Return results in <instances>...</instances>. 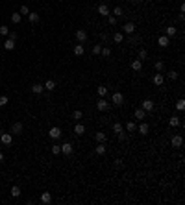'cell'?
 Segmentation results:
<instances>
[{
  "mask_svg": "<svg viewBox=\"0 0 185 205\" xmlns=\"http://www.w3.org/2000/svg\"><path fill=\"white\" fill-rule=\"evenodd\" d=\"M109 107H111V104H108L106 98H98V102H96V109L98 111H109Z\"/></svg>",
  "mask_w": 185,
  "mask_h": 205,
  "instance_id": "cell-1",
  "label": "cell"
},
{
  "mask_svg": "<svg viewBox=\"0 0 185 205\" xmlns=\"http://www.w3.org/2000/svg\"><path fill=\"white\" fill-rule=\"evenodd\" d=\"M61 129L57 128V126H54V128H50V131H48V137L50 139H54V140H57V139H61Z\"/></svg>",
  "mask_w": 185,
  "mask_h": 205,
  "instance_id": "cell-2",
  "label": "cell"
},
{
  "mask_svg": "<svg viewBox=\"0 0 185 205\" xmlns=\"http://www.w3.org/2000/svg\"><path fill=\"white\" fill-rule=\"evenodd\" d=\"M22 131H24L22 122H15V124L11 126V135H22Z\"/></svg>",
  "mask_w": 185,
  "mask_h": 205,
  "instance_id": "cell-3",
  "label": "cell"
},
{
  "mask_svg": "<svg viewBox=\"0 0 185 205\" xmlns=\"http://www.w3.org/2000/svg\"><path fill=\"white\" fill-rule=\"evenodd\" d=\"M170 144H172V148H182L183 146V137L182 135H174L170 139Z\"/></svg>",
  "mask_w": 185,
  "mask_h": 205,
  "instance_id": "cell-4",
  "label": "cell"
},
{
  "mask_svg": "<svg viewBox=\"0 0 185 205\" xmlns=\"http://www.w3.org/2000/svg\"><path fill=\"white\" fill-rule=\"evenodd\" d=\"M111 102H113L115 105H122V104H124V96H122V93H113Z\"/></svg>",
  "mask_w": 185,
  "mask_h": 205,
  "instance_id": "cell-5",
  "label": "cell"
},
{
  "mask_svg": "<svg viewBox=\"0 0 185 205\" xmlns=\"http://www.w3.org/2000/svg\"><path fill=\"white\" fill-rule=\"evenodd\" d=\"M72 152H74V148H72V144H70V142L61 144V153H63V155H70Z\"/></svg>",
  "mask_w": 185,
  "mask_h": 205,
  "instance_id": "cell-6",
  "label": "cell"
},
{
  "mask_svg": "<svg viewBox=\"0 0 185 205\" xmlns=\"http://www.w3.org/2000/svg\"><path fill=\"white\" fill-rule=\"evenodd\" d=\"M141 107H143L146 113H150V111H154V107H156V105H154V102H152V100H144L143 104H141Z\"/></svg>",
  "mask_w": 185,
  "mask_h": 205,
  "instance_id": "cell-7",
  "label": "cell"
},
{
  "mask_svg": "<svg viewBox=\"0 0 185 205\" xmlns=\"http://www.w3.org/2000/svg\"><path fill=\"white\" fill-rule=\"evenodd\" d=\"M76 41L78 43H85L87 41V31L85 30H78L76 31Z\"/></svg>",
  "mask_w": 185,
  "mask_h": 205,
  "instance_id": "cell-8",
  "label": "cell"
},
{
  "mask_svg": "<svg viewBox=\"0 0 185 205\" xmlns=\"http://www.w3.org/2000/svg\"><path fill=\"white\" fill-rule=\"evenodd\" d=\"M0 140H2V144H11V140H13V137H11V133H0Z\"/></svg>",
  "mask_w": 185,
  "mask_h": 205,
  "instance_id": "cell-9",
  "label": "cell"
},
{
  "mask_svg": "<svg viewBox=\"0 0 185 205\" xmlns=\"http://www.w3.org/2000/svg\"><path fill=\"white\" fill-rule=\"evenodd\" d=\"M152 81H154V85H157V87H161V85L165 83V76H163L161 72H157L156 76H154V80H152Z\"/></svg>",
  "mask_w": 185,
  "mask_h": 205,
  "instance_id": "cell-10",
  "label": "cell"
},
{
  "mask_svg": "<svg viewBox=\"0 0 185 205\" xmlns=\"http://www.w3.org/2000/svg\"><path fill=\"white\" fill-rule=\"evenodd\" d=\"M122 30H124V33L132 35L133 31H135V24H133V22H126V24L122 26Z\"/></svg>",
  "mask_w": 185,
  "mask_h": 205,
  "instance_id": "cell-11",
  "label": "cell"
},
{
  "mask_svg": "<svg viewBox=\"0 0 185 205\" xmlns=\"http://www.w3.org/2000/svg\"><path fill=\"white\" fill-rule=\"evenodd\" d=\"M98 15H100V17H108L109 15V7L106 6V4H100V6H98Z\"/></svg>",
  "mask_w": 185,
  "mask_h": 205,
  "instance_id": "cell-12",
  "label": "cell"
},
{
  "mask_svg": "<svg viewBox=\"0 0 185 205\" xmlns=\"http://www.w3.org/2000/svg\"><path fill=\"white\" fill-rule=\"evenodd\" d=\"M135 118H137V120H144V118H146V111H144L143 107L135 109Z\"/></svg>",
  "mask_w": 185,
  "mask_h": 205,
  "instance_id": "cell-13",
  "label": "cell"
},
{
  "mask_svg": "<svg viewBox=\"0 0 185 205\" xmlns=\"http://www.w3.org/2000/svg\"><path fill=\"white\" fill-rule=\"evenodd\" d=\"M43 91H45V85H41V83L31 85V93H33V94H41Z\"/></svg>",
  "mask_w": 185,
  "mask_h": 205,
  "instance_id": "cell-14",
  "label": "cell"
},
{
  "mask_svg": "<svg viewBox=\"0 0 185 205\" xmlns=\"http://www.w3.org/2000/svg\"><path fill=\"white\" fill-rule=\"evenodd\" d=\"M52 202V194L50 192H43L41 194V203H50Z\"/></svg>",
  "mask_w": 185,
  "mask_h": 205,
  "instance_id": "cell-15",
  "label": "cell"
},
{
  "mask_svg": "<svg viewBox=\"0 0 185 205\" xmlns=\"http://www.w3.org/2000/svg\"><path fill=\"white\" fill-rule=\"evenodd\" d=\"M94 153H96V155H104V153H106V146H104V142H98V146L94 148Z\"/></svg>",
  "mask_w": 185,
  "mask_h": 205,
  "instance_id": "cell-16",
  "label": "cell"
},
{
  "mask_svg": "<svg viewBox=\"0 0 185 205\" xmlns=\"http://www.w3.org/2000/svg\"><path fill=\"white\" fill-rule=\"evenodd\" d=\"M132 69L135 70V72H139V70L143 69V61H141V59H135V61L132 63Z\"/></svg>",
  "mask_w": 185,
  "mask_h": 205,
  "instance_id": "cell-17",
  "label": "cell"
},
{
  "mask_svg": "<svg viewBox=\"0 0 185 205\" xmlns=\"http://www.w3.org/2000/svg\"><path fill=\"white\" fill-rule=\"evenodd\" d=\"M74 133H76V135H83L85 133V126L83 124H76L74 126Z\"/></svg>",
  "mask_w": 185,
  "mask_h": 205,
  "instance_id": "cell-18",
  "label": "cell"
},
{
  "mask_svg": "<svg viewBox=\"0 0 185 205\" xmlns=\"http://www.w3.org/2000/svg\"><path fill=\"white\" fill-rule=\"evenodd\" d=\"M137 131H139V133H143V135H146V133H148V124H146V122L139 124V126H137Z\"/></svg>",
  "mask_w": 185,
  "mask_h": 205,
  "instance_id": "cell-19",
  "label": "cell"
},
{
  "mask_svg": "<svg viewBox=\"0 0 185 205\" xmlns=\"http://www.w3.org/2000/svg\"><path fill=\"white\" fill-rule=\"evenodd\" d=\"M21 21H22V15L21 13H13V15H11V22H13V24H21Z\"/></svg>",
  "mask_w": 185,
  "mask_h": 205,
  "instance_id": "cell-20",
  "label": "cell"
},
{
  "mask_svg": "<svg viewBox=\"0 0 185 205\" xmlns=\"http://www.w3.org/2000/svg\"><path fill=\"white\" fill-rule=\"evenodd\" d=\"M159 46H161V48H167V46H168V37H167V35H161V37H159Z\"/></svg>",
  "mask_w": 185,
  "mask_h": 205,
  "instance_id": "cell-21",
  "label": "cell"
},
{
  "mask_svg": "<svg viewBox=\"0 0 185 205\" xmlns=\"http://www.w3.org/2000/svg\"><path fill=\"white\" fill-rule=\"evenodd\" d=\"M96 93H98V98H104L106 94H108V87H104V85H100V87L96 89Z\"/></svg>",
  "mask_w": 185,
  "mask_h": 205,
  "instance_id": "cell-22",
  "label": "cell"
},
{
  "mask_svg": "<svg viewBox=\"0 0 185 205\" xmlns=\"http://www.w3.org/2000/svg\"><path fill=\"white\" fill-rule=\"evenodd\" d=\"M11 196H13V198H19V196H21V187L13 185V187H11Z\"/></svg>",
  "mask_w": 185,
  "mask_h": 205,
  "instance_id": "cell-23",
  "label": "cell"
},
{
  "mask_svg": "<svg viewBox=\"0 0 185 205\" xmlns=\"http://www.w3.org/2000/svg\"><path fill=\"white\" fill-rule=\"evenodd\" d=\"M83 52H85L83 45H76L74 46V54H76V56H83Z\"/></svg>",
  "mask_w": 185,
  "mask_h": 205,
  "instance_id": "cell-24",
  "label": "cell"
},
{
  "mask_svg": "<svg viewBox=\"0 0 185 205\" xmlns=\"http://www.w3.org/2000/svg\"><path fill=\"white\" fill-rule=\"evenodd\" d=\"M94 139H96V142H106V133H102V131L94 133Z\"/></svg>",
  "mask_w": 185,
  "mask_h": 205,
  "instance_id": "cell-25",
  "label": "cell"
},
{
  "mask_svg": "<svg viewBox=\"0 0 185 205\" xmlns=\"http://www.w3.org/2000/svg\"><path fill=\"white\" fill-rule=\"evenodd\" d=\"M4 48H6V50H13L15 48V41H13V39H7V41L4 43Z\"/></svg>",
  "mask_w": 185,
  "mask_h": 205,
  "instance_id": "cell-26",
  "label": "cell"
},
{
  "mask_svg": "<svg viewBox=\"0 0 185 205\" xmlns=\"http://www.w3.org/2000/svg\"><path fill=\"white\" fill-rule=\"evenodd\" d=\"M113 41H115V43H122L124 41V35L120 33V31H115V33H113Z\"/></svg>",
  "mask_w": 185,
  "mask_h": 205,
  "instance_id": "cell-27",
  "label": "cell"
},
{
  "mask_svg": "<svg viewBox=\"0 0 185 205\" xmlns=\"http://www.w3.org/2000/svg\"><path fill=\"white\" fill-rule=\"evenodd\" d=\"M126 129H128V133L137 131V124H135V122H128V124H126Z\"/></svg>",
  "mask_w": 185,
  "mask_h": 205,
  "instance_id": "cell-28",
  "label": "cell"
},
{
  "mask_svg": "<svg viewBox=\"0 0 185 205\" xmlns=\"http://www.w3.org/2000/svg\"><path fill=\"white\" fill-rule=\"evenodd\" d=\"M165 33H167V37H174L176 35V28L174 26H168V28H165Z\"/></svg>",
  "mask_w": 185,
  "mask_h": 205,
  "instance_id": "cell-29",
  "label": "cell"
},
{
  "mask_svg": "<svg viewBox=\"0 0 185 205\" xmlns=\"http://www.w3.org/2000/svg\"><path fill=\"white\" fill-rule=\"evenodd\" d=\"M45 89H46V91H54V89H56V81H54V80H48V81L45 83Z\"/></svg>",
  "mask_w": 185,
  "mask_h": 205,
  "instance_id": "cell-30",
  "label": "cell"
},
{
  "mask_svg": "<svg viewBox=\"0 0 185 205\" xmlns=\"http://www.w3.org/2000/svg\"><path fill=\"white\" fill-rule=\"evenodd\" d=\"M178 76H180V74L176 72V70H170V72H167V78H168V80H172V81L178 80Z\"/></svg>",
  "mask_w": 185,
  "mask_h": 205,
  "instance_id": "cell-31",
  "label": "cell"
},
{
  "mask_svg": "<svg viewBox=\"0 0 185 205\" xmlns=\"http://www.w3.org/2000/svg\"><path fill=\"white\" fill-rule=\"evenodd\" d=\"M28 19H30V22H39V13H28Z\"/></svg>",
  "mask_w": 185,
  "mask_h": 205,
  "instance_id": "cell-32",
  "label": "cell"
},
{
  "mask_svg": "<svg viewBox=\"0 0 185 205\" xmlns=\"http://www.w3.org/2000/svg\"><path fill=\"white\" fill-rule=\"evenodd\" d=\"M156 70H157V72H163V70H165V63L163 61H156Z\"/></svg>",
  "mask_w": 185,
  "mask_h": 205,
  "instance_id": "cell-33",
  "label": "cell"
},
{
  "mask_svg": "<svg viewBox=\"0 0 185 205\" xmlns=\"http://www.w3.org/2000/svg\"><path fill=\"white\" fill-rule=\"evenodd\" d=\"M72 118H74L76 122H80L81 118H83V113H81V111H74V113H72Z\"/></svg>",
  "mask_w": 185,
  "mask_h": 205,
  "instance_id": "cell-34",
  "label": "cell"
},
{
  "mask_svg": "<svg viewBox=\"0 0 185 205\" xmlns=\"http://www.w3.org/2000/svg\"><path fill=\"white\" fill-rule=\"evenodd\" d=\"M100 54H102L104 57H109V56H111V48H109V46H106V48L100 50Z\"/></svg>",
  "mask_w": 185,
  "mask_h": 205,
  "instance_id": "cell-35",
  "label": "cell"
},
{
  "mask_svg": "<svg viewBox=\"0 0 185 205\" xmlns=\"http://www.w3.org/2000/svg\"><path fill=\"white\" fill-rule=\"evenodd\" d=\"M168 124H170L172 128H176V126H180V118L178 116H172L170 120H168Z\"/></svg>",
  "mask_w": 185,
  "mask_h": 205,
  "instance_id": "cell-36",
  "label": "cell"
},
{
  "mask_svg": "<svg viewBox=\"0 0 185 205\" xmlns=\"http://www.w3.org/2000/svg\"><path fill=\"white\" fill-rule=\"evenodd\" d=\"M176 107H178V111H183V109H185V100H183V98H180V100H178Z\"/></svg>",
  "mask_w": 185,
  "mask_h": 205,
  "instance_id": "cell-37",
  "label": "cell"
},
{
  "mask_svg": "<svg viewBox=\"0 0 185 205\" xmlns=\"http://www.w3.org/2000/svg\"><path fill=\"white\" fill-rule=\"evenodd\" d=\"M113 131L120 133V131H122V124H120V122H115V124H113Z\"/></svg>",
  "mask_w": 185,
  "mask_h": 205,
  "instance_id": "cell-38",
  "label": "cell"
},
{
  "mask_svg": "<svg viewBox=\"0 0 185 205\" xmlns=\"http://www.w3.org/2000/svg\"><path fill=\"white\" fill-rule=\"evenodd\" d=\"M52 153H54V155H59V153H61V146H59V144H54V146H52Z\"/></svg>",
  "mask_w": 185,
  "mask_h": 205,
  "instance_id": "cell-39",
  "label": "cell"
},
{
  "mask_svg": "<svg viewBox=\"0 0 185 205\" xmlns=\"http://www.w3.org/2000/svg\"><path fill=\"white\" fill-rule=\"evenodd\" d=\"M108 22H109L111 26H115V24H117V17H115V15H108Z\"/></svg>",
  "mask_w": 185,
  "mask_h": 205,
  "instance_id": "cell-40",
  "label": "cell"
},
{
  "mask_svg": "<svg viewBox=\"0 0 185 205\" xmlns=\"http://www.w3.org/2000/svg\"><path fill=\"white\" fill-rule=\"evenodd\" d=\"M100 50H102V45H94V46H93V54H94V56H98V54H100Z\"/></svg>",
  "mask_w": 185,
  "mask_h": 205,
  "instance_id": "cell-41",
  "label": "cell"
},
{
  "mask_svg": "<svg viewBox=\"0 0 185 205\" xmlns=\"http://www.w3.org/2000/svg\"><path fill=\"white\" fill-rule=\"evenodd\" d=\"M146 56H148V52H146V50H139V59H141V61H143V59H146Z\"/></svg>",
  "mask_w": 185,
  "mask_h": 205,
  "instance_id": "cell-42",
  "label": "cell"
},
{
  "mask_svg": "<svg viewBox=\"0 0 185 205\" xmlns=\"http://www.w3.org/2000/svg\"><path fill=\"white\" fill-rule=\"evenodd\" d=\"M113 15H115V17H120V15H122V7H119V6H117L115 9H113Z\"/></svg>",
  "mask_w": 185,
  "mask_h": 205,
  "instance_id": "cell-43",
  "label": "cell"
},
{
  "mask_svg": "<svg viewBox=\"0 0 185 205\" xmlns=\"http://www.w3.org/2000/svg\"><path fill=\"white\" fill-rule=\"evenodd\" d=\"M113 166H115V168H122V161H120V159H115V161H113Z\"/></svg>",
  "mask_w": 185,
  "mask_h": 205,
  "instance_id": "cell-44",
  "label": "cell"
},
{
  "mask_svg": "<svg viewBox=\"0 0 185 205\" xmlns=\"http://www.w3.org/2000/svg\"><path fill=\"white\" fill-rule=\"evenodd\" d=\"M19 13H21V15H28V13H30L28 6H22V7H21V11H19Z\"/></svg>",
  "mask_w": 185,
  "mask_h": 205,
  "instance_id": "cell-45",
  "label": "cell"
},
{
  "mask_svg": "<svg viewBox=\"0 0 185 205\" xmlns=\"http://www.w3.org/2000/svg\"><path fill=\"white\" fill-rule=\"evenodd\" d=\"M0 33H2V35H7V33H9V28H7V26H0Z\"/></svg>",
  "mask_w": 185,
  "mask_h": 205,
  "instance_id": "cell-46",
  "label": "cell"
},
{
  "mask_svg": "<svg viewBox=\"0 0 185 205\" xmlns=\"http://www.w3.org/2000/svg\"><path fill=\"white\" fill-rule=\"evenodd\" d=\"M7 35H9L7 39H13V41H17V37H19V35H17V31H9Z\"/></svg>",
  "mask_w": 185,
  "mask_h": 205,
  "instance_id": "cell-47",
  "label": "cell"
},
{
  "mask_svg": "<svg viewBox=\"0 0 185 205\" xmlns=\"http://www.w3.org/2000/svg\"><path fill=\"white\" fill-rule=\"evenodd\" d=\"M6 104H7V96H0V107H4Z\"/></svg>",
  "mask_w": 185,
  "mask_h": 205,
  "instance_id": "cell-48",
  "label": "cell"
},
{
  "mask_svg": "<svg viewBox=\"0 0 185 205\" xmlns=\"http://www.w3.org/2000/svg\"><path fill=\"white\" fill-rule=\"evenodd\" d=\"M137 41H139V37H137V35H133V33H132V37H130V43H132V45H135Z\"/></svg>",
  "mask_w": 185,
  "mask_h": 205,
  "instance_id": "cell-49",
  "label": "cell"
},
{
  "mask_svg": "<svg viewBox=\"0 0 185 205\" xmlns=\"http://www.w3.org/2000/svg\"><path fill=\"white\" fill-rule=\"evenodd\" d=\"M126 137H128V135H126L124 131H120V133H119V139H120V140H126Z\"/></svg>",
  "mask_w": 185,
  "mask_h": 205,
  "instance_id": "cell-50",
  "label": "cell"
},
{
  "mask_svg": "<svg viewBox=\"0 0 185 205\" xmlns=\"http://www.w3.org/2000/svg\"><path fill=\"white\" fill-rule=\"evenodd\" d=\"M130 2H132V4H141L143 0H130Z\"/></svg>",
  "mask_w": 185,
  "mask_h": 205,
  "instance_id": "cell-51",
  "label": "cell"
},
{
  "mask_svg": "<svg viewBox=\"0 0 185 205\" xmlns=\"http://www.w3.org/2000/svg\"><path fill=\"white\" fill-rule=\"evenodd\" d=\"M2 161H4V153L0 152V163H2Z\"/></svg>",
  "mask_w": 185,
  "mask_h": 205,
  "instance_id": "cell-52",
  "label": "cell"
}]
</instances>
